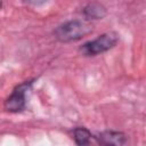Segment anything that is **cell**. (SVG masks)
Returning <instances> with one entry per match:
<instances>
[{
  "instance_id": "6da1fadb",
  "label": "cell",
  "mask_w": 146,
  "mask_h": 146,
  "mask_svg": "<svg viewBox=\"0 0 146 146\" xmlns=\"http://www.w3.org/2000/svg\"><path fill=\"white\" fill-rule=\"evenodd\" d=\"M92 31L91 25H89L86 22L73 19L63 23L58 27L55 29L54 35L55 38L60 42H73L82 39L87 34H89Z\"/></svg>"
},
{
  "instance_id": "7a4b0ae2",
  "label": "cell",
  "mask_w": 146,
  "mask_h": 146,
  "mask_svg": "<svg viewBox=\"0 0 146 146\" xmlns=\"http://www.w3.org/2000/svg\"><path fill=\"white\" fill-rule=\"evenodd\" d=\"M119 39L120 38L116 32H106L96 39L83 43L80 47V51L84 56H96L115 47Z\"/></svg>"
},
{
  "instance_id": "3957f363",
  "label": "cell",
  "mask_w": 146,
  "mask_h": 146,
  "mask_svg": "<svg viewBox=\"0 0 146 146\" xmlns=\"http://www.w3.org/2000/svg\"><path fill=\"white\" fill-rule=\"evenodd\" d=\"M32 84H33V80L25 81V82L18 84L13 90L10 96L6 99L5 110L8 112H13V113L22 112L26 105V92L30 90Z\"/></svg>"
},
{
  "instance_id": "277c9868",
  "label": "cell",
  "mask_w": 146,
  "mask_h": 146,
  "mask_svg": "<svg viewBox=\"0 0 146 146\" xmlns=\"http://www.w3.org/2000/svg\"><path fill=\"white\" fill-rule=\"evenodd\" d=\"M97 140L100 145H124L127 143V137L121 131H113V130H106L100 132L97 136Z\"/></svg>"
},
{
  "instance_id": "5b68a950",
  "label": "cell",
  "mask_w": 146,
  "mask_h": 146,
  "mask_svg": "<svg viewBox=\"0 0 146 146\" xmlns=\"http://www.w3.org/2000/svg\"><path fill=\"white\" fill-rule=\"evenodd\" d=\"M106 8L98 2L88 3L83 8V15L88 19H102L106 16Z\"/></svg>"
},
{
  "instance_id": "8992f818",
  "label": "cell",
  "mask_w": 146,
  "mask_h": 146,
  "mask_svg": "<svg viewBox=\"0 0 146 146\" xmlns=\"http://www.w3.org/2000/svg\"><path fill=\"white\" fill-rule=\"evenodd\" d=\"M91 132L84 127H78L73 130V138L78 145H87L91 139Z\"/></svg>"
},
{
  "instance_id": "52a82bcc",
  "label": "cell",
  "mask_w": 146,
  "mask_h": 146,
  "mask_svg": "<svg viewBox=\"0 0 146 146\" xmlns=\"http://www.w3.org/2000/svg\"><path fill=\"white\" fill-rule=\"evenodd\" d=\"M30 5H33V6H40L42 3H44L47 0H26Z\"/></svg>"
},
{
  "instance_id": "ba28073f",
  "label": "cell",
  "mask_w": 146,
  "mask_h": 146,
  "mask_svg": "<svg viewBox=\"0 0 146 146\" xmlns=\"http://www.w3.org/2000/svg\"><path fill=\"white\" fill-rule=\"evenodd\" d=\"M0 8H1V0H0Z\"/></svg>"
}]
</instances>
